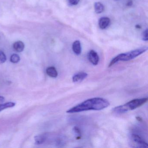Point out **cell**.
I'll return each instance as SVG.
<instances>
[{
    "instance_id": "obj_1",
    "label": "cell",
    "mask_w": 148,
    "mask_h": 148,
    "mask_svg": "<svg viewBox=\"0 0 148 148\" xmlns=\"http://www.w3.org/2000/svg\"><path fill=\"white\" fill-rule=\"evenodd\" d=\"M110 103L107 99L101 97L90 99L67 110L68 113H77L88 110H101L107 108Z\"/></svg>"
},
{
    "instance_id": "obj_2",
    "label": "cell",
    "mask_w": 148,
    "mask_h": 148,
    "mask_svg": "<svg viewBox=\"0 0 148 148\" xmlns=\"http://www.w3.org/2000/svg\"><path fill=\"white\" fill-rule=\"evenodd\" d=\"M147 101V98L132 99L123 105L116 106L112 109V111L117 114H123L125 113L128 111L135 110L142 106L145 104Z\"/></svg>"
},
{
    "instance_id": "obj_3",
    "label": "cell",
    "mask_w": 148,
    "mask_h": 148,
    "mask_svg": "<svg viewBox=\"0 0 148 148\" xmlns=\"http://www.w3.org/2000/svg\"><path fill=\"white\" fill-rule=\"evenodd\" d=\"M148 49V47H144L125 53L119 54L112 60L109 64V67L112 66L119 61H127L132 60L146 52Z\"/></svg>"
},
{
    "instance_id": "obj_4",
    "label": "cell",
    "mask_w": 148,
    "mask_h": 148,
    "mask_svg": "<svg viewBox=\"0 0 148 148\" xmlns=\"http://www.w3.org/2000/svg\"><path fill=\"white\" fill-rule=\"evenodd\" d=\"M132 142H134L137 145L136 147L139 148H147L148 144L146 143L140 136L136 134H133L132 135Z\"/></svg>"
},
{
    "instance_id": "obj_5",
    "label": "cell",
    "mask_w": 148,
    "mask_h": 148,
    "mask_svg": "<svg viewBox=\"0 0 148 148\" xmlns=\"http://www.w3.org/2000/svg\"><path fill=\"white\" fill-rule=\"evenodd\" d=\"M88 58L90 62L94 65H97L98 64L99 57L97 53L93 50H91L89 52L88 54Z\"/></svg>"
},
{
    "instance_id": "obj_6",
    "label": "cell",
    "mask_w": 148,
    "mask_h": 148,
    "mask_svg": "<svg viewBox=\"0 0 148 148\" xmlns=\"http://www.w3.org/2000/svg\"><path fill=\"white\" fill-rule=\"evenodd\" d=\"M88 76V74L85 72H79L76 73L73 75L72 78L73 82H81L86 78Z\"/></svg>"
},
{
    "instance_id": "obj_7",
    "label": "cell",
    "mask_w": 148,
    "mask_h": 148,
    "mask_svg": "<svg viewBox=\"0 0 148 148\" xmlns=\"http://www.w3.org/2000/svg\"><path fill=\"white\" fill-rule=\"evenodd\" d=\"M110 20L109 18L107 17H103L101 18L99 21V25L101 29H104L109 26L110 23Z\"/></svg>"
},
{
    "instance_id": "obj_8",
    "label": "cell",
    "mask_w": 148,
    "mask_h": 148,
    "mask_svg": "<svg viewBox=\"0 0 148 148\" xmlns=\"http://www.w3.org/2000/svg\"><path fill=\"white\" fill-rule=\"evenodd\" d=\"M73 51L77 55H80L81 53V46L80 41L76 40L73 42L72 45Z\"/></svg>"
},
{
    "instance_id": "obj_9",
    "label": "cell",
    "mask_w": 148,
    "mask_h": 148,
    "mask_svg": "<svg viewBox=\"0 0 148 148\" xmlns=\"http://www.w3.org/2000/svg\"><path fill=\"white\" fill-rule=\"evenodd\" d=\"M47 134L38 135L34 137L35 143L36 144L40 145L44 143L46 141Z\"/></svg>"
},
{
    "instance_id": "obj_10",
    "label": "cell",
    "mask_w": 148,
    "mask_h": 148,
    "mask_svg": "<svg viewBox=\"0 0 148 148\" xmlns=\"http://www.w3.org/2000/svg\"><path fill=\"white\" fill-rule=\"evenodd\" d=\"M25 46L22 41H18L15 42L13 45V48L15 51L18 52H21L24 51Z\"/></svg>"
},
{
    "instance_id": "obj_11",
    "label": "cell",
    "mask_w": 148,
    "mask_h": 148,
    "mask_svg": "<svg viewBox=\"0 0 148 148\" xmlns=\"http://www.w3.org/2000/svg\"><path fill=\"white\" fill-rule=\"evenodd\" d=\"M46 73L48 76L51 77L56 78L58 76V73L57 70L53 66L48 67L46 70Z\"/></svg>"
},
{
    "instance_id": "obj_12",
    "label": "cell",
    "mask_w": 148,
    "mask_h": 148,
    "mask_svg": "<svg viewBox=\"0 0 148 148\" xmlns=\"http://www.w3.org/2000/svg\"><path fill=\"white\" fill-rule=\"evenodd\" d=\"M94 9L96 13L100 14L104 10V7L100 2H96L94 4Z\"/></svg>"
},
{
    "instance_id": "obj_13",
    "label": "cell",
    "mask_w": 148,
    "mask_h": 148,
    "mask_svg": "<svg viewBox=\"0 0 148 148\" xmlns=\"http://www.w3.org/2000/svg\"><path fill=\"white\" fill-rule=\"evenodd\" d=\"M15 106V103L14 102H8L5 103L1 104H0V112L2 111L5 109L8 108H12L14 107Z\"/></svg>"
},
{
    "instance_id": "obj_14",
    "label": "cell",
    "mask_w": 148,
    "mask_h": 148,
    "mask_svg": "<svg viewBox=\"0 0 148 148\" xmlns=\"http://www.w3.org/2000/svg\"><path fill=\"white\" fill-rule=\"evenodd\" d=\"M10 60L13 63H17L20 60L19 56L17 54H13L11 56Z\"/></svg>"
},
{
    "instance_id": "obj_15",
    "label": "cell",
    "mask_w": 148,
    "mask_h": 148,
    "mask_svg": "<svg viewBox=\"0 0 148 148\" xmlns=\"http://www.w3.org/2000/svg\"><path fill=\"white\" fill-rule=\"evenodd\" d=\"M73 131L74 133L76 134L77 136V139H80L81 138V131H80V129L77 126H75L73 128Z\"/></svg>"
},
{
    "instance_id": "obj_16",
    "label": "cell",
    "mask_w": 148,
    "mask_h": 148,
    "mask_svg": "<svg viewBox=\"0 0 148 148\" xmlns=\"http://www.w3.org/2000/svg\"><path fill=\"white\" fill-rule=\"evenodd\" d=\"M6 56L3 52L0 51V64H3L6 61Z\"/></svg>"
},
{
    "instance_id": "obj_17",
    "label": "cell",
    "mask_w": 148,
    "mask_h": 148,
    "mask_svg": "<svg viewBox=\"0 0 148 148\" xmlns=\"http://www.w3.org/2000/svg\"><path fill=\"white\" fill-rule=\"evenodd\" d=\"M148 29H146V30H145V31L143 32V37H142V38H143V40H144V41H148Z\"/></svg>"
},
{
    "instance_id": "obj_18",
    "label": "cell",
    "mask_w": 148,
    "mask_h": 148,
    "mask_svg": "<svg viewBox=\"0 0 148 148\" xmlns=\"http://www.w3.org/2000/svg\"><path fill=\"white\" fill-rule=\"evenodd\" d=\"M80 0H68V2L72 5H77Z\"/></svg>"
},
{
    "instance_id": "obj_19",
    "label": "cell",
    "mask_w": 148,
    "mask_h": 148,
    "mask_svg": "<svg viewBox=\"0 0 148 148\" xmlns=\"http://www.w3.org/2000/svg\"><path fill=\"white\" fill-rule=\"evenodd\" d=\"M5 101V98L2 96H0V103H2Z\"/></svg>"
},
{
    "instance_id": "obj_20",
    "label": "cell",
    "mask_w": 148,
    "mask_h": 148,
    "mask_svg": "<svg viewBox=\"0 0 148 148\" xmlns=\"http://www.w3.org/2000/svg\"><path fill=\"white\" fill-rule=\"evenodd\" d=\"M132 1H130L129 2H128V3H127V5L128 6H131L132 5Z\"/></svg>"
},
{
    "instance_id": "obj_21",
    "label": "cell",
    "mask_w": 148,
    "mask_h": 148,
    "mask_svg": "<svg viewBox=\"0 0 148 148\" xmlns=\"http://www.w3.org/2000/svg\"><path fill=\"white\" fill-rule=\"evenodd\" d=\"M136 119L139 121H141L142 120V118H141V117H136Z\"/></svg>"
},
{
    "instance_id": "obj_22",
    "label": "cell",
    "mask_w": 148,
    "mask_h": 148,
    "mask_svg": "<svg viewBox=\"0 0 148 148\" xmlns=\"http://www.w3.org/2000/svg\"><path fill=\"white\" fill-rule=\"evenodd\" d=\"M136 28H138V29H140L141 28V27L139 25H136Z\"/></svg>"
}]
</instances>
